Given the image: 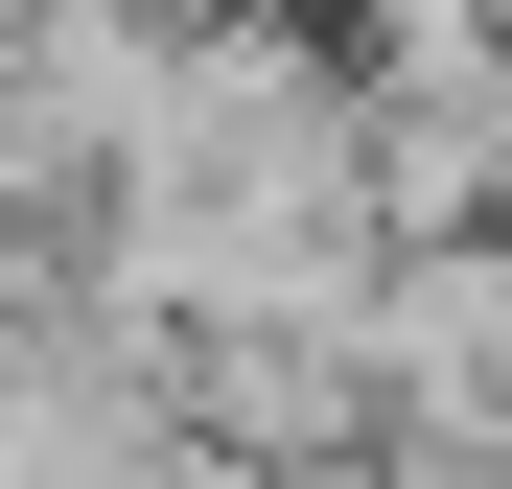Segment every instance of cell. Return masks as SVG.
Returning a JSON list of instances; mask_svg holds the SVG:
<instances>
[{"label": "cell", "mask_w": 512, "mask_h": 489, "mask_svg": "<svg viewBox=\"0 0 512 489\" xmlns=\"http://www.w3.org/2000/svg\"><path fill=\"white\" fill-rule=\"evenodd\" d=\"M350 210L512 233V47H350Z\"/></svg>", "instance_id": "6da1fadb"}, {"label": "cell", "mask_w": 512, "mask_h": 489, "mask_svg": "<svg viewBox=\"0 0 512 489\" xmlns=\"http://www.w3.org/2000/svg\"><path fill=\"white\" fill-rule=\"evenodd\" d=\"M350 47H512V0H326Z\"/></svg>", "instance_id": "7a4b0ae2"}]
</instances>
